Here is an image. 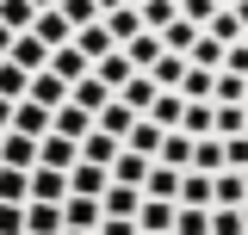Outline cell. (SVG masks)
Listing matches in <instances>:
<instances>
[{
  "instance_id": "obj_19",
  "label": "cell",
  "mask_w": 248,
  "mask_h": 235,
  "mask_svg": "<svg viewBox=\"0 0 248 235\" xmlns=\"http://www.w3.org/2000/svg\"><path fill=\"white\" fill-rule=\"evenodd\" d=\"M149 81H155V93H180V81H186V56H155V68H149Z\"/></svg>"
},
{
  "instance_id": "obj_32",
  "label": "cell",
  "mask_w": 248,
  "mask_h": 235,
  "mask_svg": "<svg viewBox=\"0 0 248 235\" xmlns=\"http://www.w3.org/2000/svg\"><path fill=\"white\" fill-rule=\"evenodd\" d=\"M211 105H248V81H242V74H223V68H217Z\"/></svg>"
},
{
  "instance_id": "obj_39",
  "label": "cell",
  "mask_w": 248,
  "mask_h": 235,
  "mask_svg": "<svg viewBox=\"0 0 248 235\" xmlns=\"http://www.w3.org/2000/svg\"><path fill=\"white\" fill-rule=\"evenodd\" d=\"M174 235H211V210L180 205V210H174Z\"/></svg>"
},
{
  "instance_id": "obj_29",
  "label": "cell",
  "mask_w": 248,
  "mask_h": 235,
  "mask_svg": "<svg viewBox=\"0 0 248 235\" xmlns=\"http://www.w3.org/2000/svg\"><path fill=\"white\" fill-rule=\"evenodd\" d=\"M118 148H124V143H112V136H99V130H93L87 143H81V161H87V167H106V174H112V161H118Z\"/></svg>"
},
{
  "instance_id": "obj_18",
  "label": "cell",
  "mask_w": 248,
  "mask_h": 235,
  "mask_svg": "<svg viewBox=\"0 0 248 235\" xmlns=\"http://www.w3.org/2000/svg\"><path fill=\"white\" fill-rule=\"evenodd\" d=\"M211 136H217V143L248 136V112H242V105H211Z\"/></svg>"
},
{
  "instance_id": "obj_27",
  "label": "cell",
  "mask_w": 248,
  "mask_h": 235,
  "mask_svg": "<svg viewBox=\"0 0 248 235\" xmlns=\"http://www.w3.org/2000/svg\"><path fill=\"white\" fill-rule=\"evenodd\" d=\"M75 50H81V56H87V62H99V56H112L118 44L106 37V25H81V31H75Z\"/></svg>"
},
{
  "instance_id": "obj_4",
  "label": "cell",
  "mask_w": 248,
  "mask_h": 235,
  "mask_svg": "<svg viewBox=\"0 0 248 235\" xmlns=\"http://www.w3.org/2000/svg\"><path fill=\"white\" fill-rule=\"evenodd\" d=\"M192 136H186V130H168V136H161V148H155V167H174V174H192Z\"/></svg>"
},
{
  "instance_id": "obj_40",
  "label": "cell",
  "mask_w": 248,
  "mask_h": 235,
  "mask_svg": "<svg viewBox=\"0 0 248 235\" xmlns=\"http://www.w3.org/2000/svg\"><path fill=\"white\" fill-rule=\"evenodd\" d=\"M56 13H62L75 31H81V25H99V6H93V0H56Z\"/></svg>"
},
{
  "instance_id": "obj_9",
  "label": "cell",
  "mask_w": 248,
  "mask_h": 235,
  "mask_svg": "<svg viewBox=\"0 0 248 235\" xmlns=\"http://www.w3.org/2000/svg\"><path fill=\"white\" fill-rule=\"evenodd\" d=\"M99 223H106L99 198H62V229H99Z\"/></svg>"
},
{
  "instance_id": "obj_8",
  "label": "cell",
  "mask_w": 248,
  "mask_h": 235,
  "mask_svg": "<svg viewBox=\"0 0 248 235\" xmlns=\"http://www.w3.org/2000/svg\"><path fill=\"white\" fill-rule=\"evenodd\" d=\"M62 198H68V174L31 167V205H62Z\"/></svg>"
},
{
  "instance_id": "obj_7",
  "label": "cell",
  "mask_w": 248,
  "mask_h": 235,
  "mask_svg": "<svg viewBox=\"0 0 248 235\" xmlns=\"http://www.w3.org/2000/svg\"><path fill=\"white\" fill-rule=\"evenodd\" d=\"M50 74H56L62 87L75 93V87H81V81H87V74H93V62L81 56V50H75V44H68V50H56V56H50Z\"/></svg>"
},
{
  "instance_id": "obj_53",
  "label": "cell",
  "mask_w": 248,
  "mask_h": 235,
  "mask_svg": "<svg viewBox=\"0 0 248 235\" xmlns=\"http://www.w3.org/2000/svg\"><path fill=\"white\" fill-rule=\"evenodd\" d=\"M242 229H248V205H242Z\"/></svg>"
},
{
  "instance_id": "obj_49",
  "label": "cell",
  "mask_w": 248,
  "mask_h": 235,
  "mask_svg": "<svg viewBox=\"0 0 248 235\" xmlns=\"http://www.w3.org/2000/svg\"><path fill=\"white\" fill-rule=\"evenodd\" d=\"M230 13H236V19H242V31H248V0H236V6H230Z\"/></svg>"
},
{
  "instance_id": "obj_41",
  "label": "cell",
  "mask_w": 248,
  "mask_h": 235,
  "mask_svg": "<svg viewBox=\"0 0 248 235\" xmlns=\"http://www.w3.org/2000/svg\"><path fill=\"white\" fill-rule=\"evenodd\" d=\"M186 62H192V68H211V74H217V68H223V44H211V37L199 31V44H192V56H186Z\"/></svg>"
},
{
  "instance_id": "obj_24",
  "label": "cell",
  "mask_w": 248,
  "mask_h": 235,
  "mask_svg": "<svg viewBox=\"0 0 248 235\" xmlns=\"http://www.w3.org/2000/svg\"><path fill=\"white\" fill-rule=\"evenodd\" d=\"M211 87H217V74H211V68H192V62H186L180 99H192V105H211Z\"/></svg>"
},
{
  "instance_id": "obj_12",
  "label": "cell",
  "mask_w": 248,
  "mask_h": 235,
  "mask_svg": "<svg viewBox=\"0 0 248 235\" xmlns=\"http://www.w3.org/2000/svg\"><path fill=\"white\" fill-rule=\"evenodd\" d=\"M99 25H106V37H112V44L124 50L130 37H143V13H137V6H118V13H106Z\"/></svg>"
},
{
  "instance_id": "obj_16",
  "label": "cell",
  "mask_w": 248,
  "mask_h": 235,
  "mask_svg": "<svg viewBox=\"0 0 248 235\" xmlns=\"http://www.w3.org/2000/svg\"><path fill=\"white\" fill-rule=\"evenodd\" d=\"M25 99H37L44 112H62V105H68V87H62L56 74L44 68V74H31V93H25Z\"/></svg>"
},
{
  "instance_id": "obj_56",
  "label": "cell",
  "mask_w": 248,
  "mask_h": 235,
  "mask_svg": "<svg viewBox=\"0 0 248 235\" xmlns=\"http://www.w3.org/2000/svg\"><path fill=\"white\" fill-rule=\"evenodd\" d=\"M242 44H248V31H242Z\"/></svg>"
},
{
  "instance_id": "obj_34",
  "label": "cell",
  "mask_w": 248,
  "mask_h": 235,
  "mask_svg": "<svg viewBox=\"0 0 248 235\" xmlns=\"http://www.w3.org/2000/svg\"><path fill=\"white\" fill-rule=\"evenodd\" d=\"M192 174H223V143H217V136H205V143L192 148Z\"/></svg>"
},
{
  "instance_id": "obj_6",
  "label": "cell",
  "mask_w": 248,
  "mask_h": 235,
  "mask_svg": "<svg viewBox=\"0 0 248 235\" xmlns=\"http://www.w3.org/2000/svg\"><path fill=\"white\" fill-rule=\"evenodd\" d=\"M6 62H13V68H19V74H44V68H50V50H44V44H37V37H13V50H6Z\"/></svg>"
},
{
  "instance_id": "obj_38",
  "label": "cell",
  "mask_w": 248,
  "mask_h": 235,
  "mask_svg": "<svg viewBox=\"0 0 248 235\" xmlns=\"http://www.w3.org/2000/svg\"><path fill=\"white\" fill-rule=\"evenodd\" d=\"M25 93H31V74H19L13 62H0V99H6V105H19Z\"/></svg>"
},
{
  "instance_id": "obj_31",
  "label": "cell",
  "mask_w": 248,
  "mask_h": 235,
  "mask_svg": "<svg viewBox=\"0 0 248 235\" xmlns=\"http://www.w3.org/2000/svg\"><path fill=\"white\" fill-rule=\"evenodd\" d=\"M192 44H199V25H186V19H174V25L161 31V50L168 56H192Z\"/></svg>"
},
{
  "instance_id": "obj_47",
  "label": "cell",
  "mask_w": 248,
  "mask_h": 235,
  "mask_svg": "<svg viewBox=\"0 0 248 235\" xmlns=\"http://www.w3.org/2000/svg\"><path fill=\"white\" fill-rule=\"evenodd\" d=\"M6 124H13V105H6V99H0V136H6Z\"/></svg>"
},
{
  "instance_id": "obj_13",
  "label": "cell",
  "mask_w": 248,
  "mask_h": 235,
  "mask_svg": "<svg viewBox=\"0 0 248 235\" xmlns=\"http://www.w3.org/2000/svg\"><path fill=\"white\" fill-rule=\"evenodd\" d=\"M155 161H143V155H130V148H118V161H112V186H130V192H143V179H149Z\"/></svg>"
},
{
  "instance_id": "obj_35",
  "label": "cell",
  "mask_w": 248,
  "mask_h": 235,
  "mask_svg": "<svg viewBox=\"0 0 248 235\" xmlns=\"http://www.w3.org/2000/svg\"><path fill=\"white\" fill-rule=\"evenodd\" d=\"M106 99H112V93L99 87V74H87V81H81V87L68 93V105H81V112H93V118H99V105H106Z\"/></svg>"
},
{
  "instance_id": "obj_2",
  "label": "cell",
  "mask_w": 248,
  "mask_h": 235,
  "mask_svg": "<svg viewBox=\"0 0 248 235\" xmlns=\"http://www.w3.org/2000/svg\"><path fill=\"white\" fill-rule=\"evenodd\" d=\"M37 167H50V174H75V167H81V143H68V136L50 130V136L37 143Z\"/></svg>"
},
{
  "instance_id": "obj_46",
  "label": "cell",
  "mask_w": 248,
  "mask_h": 235,
  "mask_svg": "<svg viewBox=\"0 0 248 235\" xmlns=\"http://www.w3.org/2000/svg\"><path fill=\"white\" fill-rule=\"evenodd\" d=\"M93 6H99V19H106V13H118V6H130V0H93Z\"/></svg>"
},
{
  "instance_id": "obj_45",
  "label": "cell",
  "mask_w": 248,
  "mask_h": 235,
  "mask_svg": "<svg viewBox=\"0 0 248 235\" xmlns=\"http://www.w3.org/2000/svg\"><path fill=\"white\" fill-rule=\"evenodd\" d=\"M99 235H143V229H137V223H118V217H106V223H99Z\"/></svg>"
},
{
  "instance_id": "obj_11",
  "label": "cell",
  "mask_w": 248,
  "mask_h": 235,
  "mask_svg": "<svg viewBox=\"0 0 248 235\" xmlns=\"http://www.w3.org/2000/svg\"><path fill=\"white\" fill-rule=\"evenodd\" d=\"M106 186H112V174H106V167H87V161H81V167L68 174V198H106Z\"/></svg>"
},
{
  "instance_id": "obj_51",
  "label": "cell",
  "mask_w": 248,
  "mask_h": 235,
  "mask_svg": "<svg viewBox=\"0 0 248 235\" xmlns=\"http://www.w3.org/2000/svg\"><path fill=\"white\" fill-rule=\"evenodd\" d=\"M62 235H99V229H62Z\"/></svg>"
},
{
  "instance_id": "obj_44",
  "label": "cell",
  "mask_w": 248,
  "mask_h": 235,
  "mask_svg": "<svg viewBox=\"0 0 248 235\" xmlns=\"http://www.w3.org/2000/svg\"><path fill=\"white\" fill-rule=\"evenodd\" d=\"M223 74H242L248 81V44H230V50H223Z\"/></svg>"
},
{
  "instance_id": "obj_36",
  "label": "cell",
  "mask_w": 248,
  "mask_h": 235,
  "mask_svg": "<svg viewBox=\"0 0 248 235\" xmlns=\"http://www.w3.org/2000/svg\"><path fill=\"white\" fill-rule=\"evenodd\" d=\"M118 99H124V105H130L137 118H149V105H155V81H149V74H137V81H130Z\"/></svg>"
},
{
  "instance_id": "obj_54",
  "label": "cell",
  "mask_w": 248,
  "mask_h": 235,
  "mask_svg": "<svg viewBox=\"0 0 248 235\" xmlns=\"http://www.w3.org/2000/svg\"><path fill=\"white\" fill-rule=\"evenodd\" d=\"M242 192H248V174H242Z\"/></svg>"
},
{
  "instance_id": "obj_30",
  "label": "cell",
  "mask_w": 248,
  "mask_h": 235,
  "mask_svg": "<svg viewBox=\"0 0 248 235\" xmlns=\"http://www.w3.org/2000/svg\"><path fill=\"white\" fill-rule=\"evenodd\" d=\"M0 205H31V174L0 167Z\"/></svg>"
},
{
  "instance_id": "obj_23",
  "label": "cell",
  "mask_w": 248,
  "mask_h": 235,
  "mask_svg": "<svg viewBox=\"0 0 248 235\" xmlns=\"http://www.w3.org/2000/svg\"><path fill=\"white\" fill-rule=\"evenodd\" d=\"M0 25L13 31V37H25V31L37 25V6H31V0H0Z\"/></svg>"
},
{
  "instance_id": "obj_10",
  "label": "cell",
  "mask_w": 248,
  "mask_h": 235,
  "mask_svg": "<svg viewBox=\"0 0 248 235\" xmlns=\"http://www.w3.org/2000/svg\"><path fill=\"white\" fill-rule=\"evenodd\" d=\"M0 167H19V174H31V167H37V143L6 130V136H0Z\"/></svg>"
},
{
  "instance_id": "obj_42",
  "label": "cell",
  "mask_w": 248,
  "mask_h": 235,
  "mask_svg": "<svg viewBox=\"0 0 248 235\" xmlns=\"http://www.w3.org/2000/svg\"><path fill=\"white\" fill-rule=\"evenodd\" d=\"M211 235H248L242 229V210H211Z\"/></svg>"
},
{
  "instance_id": "obj_48",
  "label": "cell",
  "mask_w": 248,
  "mask_h": 235,
  "mask_svg": "<svg viewBox=\"0 0 248 235\" xmlns=\"http://www.w3.org/2000/svg\"><path fill=\"white\" fill-rule=\"evenodd\" d=\"M6 50H13V31H6V25H0V62H6Z\"/></svg>"
},
{
  "instance_id": "obj_15",
  "label": "cell",
  "mask_w": 248,
  "mask_h": 235,
  "mask_svg": "<svg viewBox=\"0 0 248 235\" xmlns=\"http://www.w3.org/2000/svg\"><path fill=\"white\" fill-rule=\"evenodd\" d=\"M174 210H180V205L143 198V210H137V229H143V235H174Z\"/></svg>"
},
{
  "instance_id": "obj_50",
  "label": "cell",
  "mask_w": 248,
  "mask_h": 235,
  "mask_svg": "<svg viewBox=\"0 0 248 235\" xmlns=\"http://www.w3.org/2000/svg\"><path fill=\"white\" fill-rule=\"evenodd\" d=\"M31 6H37V13H50V6H56V0H31Z\"/></svg>"
},
{
  "instance_id": "obj_21",
  "label": "cell",
  "mask_w": 248,
  "mask_h": 235,
  "mask_svg": "<svg viewBox=\"0 0 248 235\" xmlns=\"http://www.w3.org/2000/svg\"><path fill=\"white\" fill-rule=\"evenodd\" d=\"M155 56H161V37H155V31H143V37H130V44H124V62H130L137 74H149Z\"/></svg>"
},
{
  "instance_id": "obj_25",
  "label": "cell",
  "mask_w": 248,
  "mask_h": 235,
  "mask_svg": "<svg viewBox=\"0 0 248 235\" xmlns=\"http://www.w3.org/2000/svg\"><path fill=\"white\" fill-rule=\"evenodd\" d=\"M180 112H186V99H180V93H155L149 124H155V130H180Z\"/></svg>"
},
{
  "instance_id": "obj_43",
  "label": "cell",
  "mask_w": 248,
  "mask_h": 235,
  "mask_svg": "<svg viewBox=\"0 0 248 235\" xmlns=\"http://www.w3.org/2000/svg\"><path fill=\"white\" fill-rule=\"evenodd\" d=\"M0 235H25V205H0Z\"/></svg>"
},
{
  "instance_id": "obj_52",
  "label": "cell",
  "mask_w": 248,
  "mask_h": 235,
  "mask_svg": "<svg viewBox=\"0 0 248 235\" xmlns=\"http://www.w3.org/2000/svg\"><path fill=\"white\" fill-rule=\"evenodd\" d=\"M211 6H236V0H211Z\"/></svg>"
},
{
  "instance_id": "obj_22",
  "label": "cell",
  "mask_w": 248,
  "mask_h": 235,
  "mask_svg": "<svg viewBox=\"0 0 248 235\" xmlns=\"http://www.w3.org/2000/svg\"><path fill=\"white\" fill-rule=\"evenodd\" d=\"M25 235H62V205H25Z\"/></svg>"
},
{
  "instance_id": "obj_14",
  "label": "cell",
  "mask_w": 248,
  "mask_h": 235,
  "mask_svg": "<svg viewBox=\"0 0 248 235\" xmlns=\"http://www.w3.org/2000/svg\"><path fill=\"white\" fill-rule=\"evenodd\" d=\"M99 210H106V217H118V223H137V210H143V192H130V186H106Z\"/></svg>"
},
{
  "instance_id": "obj_20",
  "label": "cell",
  "mask_w": 248,
  "mask_h": 235,
  "mask_svg": "<svg viewBox=\"0 0 248 235\" xmlns=\"http://www.w3.org/2000/svg\"><path fill=\"white\" fill-rule=\"evenodd\" d=\"M143 198L180 205V174H174V167H149V179H143Z\"/></svg>"
},
{
  "instance_id": "obj_3",
  "label": "cell",
  "mask_w": 248,
  "mask_h": 235,
  "mask_svg": "<svg viewBox=\"0 0 248 235\" xmlns=\"http://www.w3.org/2000/svg\"><path fill=\"white\" fill-rule=\"evenodd\" d=\"M93 130H99V136H112V143H124V136L137 130V112H130L124 99H106V105H99V118H93Z\"/></svg>"
},
{
  "instance_id": "obj_5",
  "label": "cell",
  "mask_w": 248,
  "mask_h": 235,
  "mask_svg": "<svg viewBox=\"0 0 248 235\" xmlns=\"http://www.w3.org/2000/svg\"><path fill=\"white\" fill-rule=\"evenodd\" d=\"M93 74H99V87L112 93V99H118V93L130 87V81H137V68L124 62V50H112V56H99V62H93Z\"/></svg>"
},
{
  "instance_id": "obj_33",
  "label": "cell",
  "mask_w": 248,
  "mask_h": 235,
  "mask_svg": "<svg viewBox=\"0 0 248 235\" xmlns=\"http://www.w3.org/2000/svg\"><path fill=\"white\" fill-rule=\"evenodd\" d=\"M180 205L211 210V174H180Z\"/></svg>"
},
{
  "instance_id": "obj_17",
  "label": "cell",
  "mask_w": 248,
  "mask_h": 235,
  "mask_svg": "<svg viewBox=\"0 0 248 235\" xmlns=\"http://www.w3.org/2000/svg\"><path fill=\"white\" fill-rule=\"evenodd\" d=\"M50 130H56V136H68V143H87V136H93V112H81V105H62Z\"/></svg>"
},
{
  "instance_id": "obj_28",
  "label": "cell",
  "mask_w": 248,
  "mask_h": 235,
  "mask_svg": "<svg viewBox=\"0 0 248 235\" xmlns=\"http://www.w3.org/2000/svg\"><path fill=\"white\" fill-rule=\"evenodd\" d=\"M161 136H168V130H155L149 118H137V130L124 136V148H130V155H143V161H155V148H161Z\"/></svg>"
},
{
  "instance_id": "obj_1",
  "label": "cell",
  "mask_w": 248,
  "mask_h": 235,
  "mask_svg": "<svg viewBox=\"0 0 248 235\" xmlns=\"http://www.w3.org/2000/svg\"><path fill=\"white\" fill-rule=\"evenodd\" d=\"M50 124H56V112H44L37 99H19L6 130H13V136H31V143H44V136H50Z\"/></svg>"
},
{
  "instance_id": "obj_55",
  "label": "cell",
  "mask_w": 248,
  "mask_h": 235,
  "mask_svg": "<svg viewBox=\"0 0 248 235\" xmlns=\"http://www.w3.org/2000/svg\"><path fill=\"white\" fill-rule=\"evenodd\" d=\"M130 6H143V0H130Z\"/></svg>"
},
{
  "instance_id": "obj_26",
  "label": "cell",
  "mask_w": 248,
  "mask_h": 235,
  "mask_svg": "<svg viewBox=\"0 0 248 235\" xmlns=\"http://www.w3.org/2000/svg\"><path fill=\"white\" fill-rule=\"evenodd\" d=\"M205 37H211V44H223V50H230V44H242V19H236L230 6H217V13H211V25H205Z\"/></svg>"
},
{
  "instance_id": "obj_37",
  "label": "cell",
  "mask_w": 248,
  "mask_h": 235,
  "mask_svg": "<svg viewBox=\"0 0 248 235\" xmlns=\"http://www.w3.org/2000/svg\"><path fill=\"white\" fill-rule=\"evenodd\" d=\"M180 130L192 136V143H205V136H211V105H192V99H186V112H180Z\"/></svg>"
}]
</instances>
